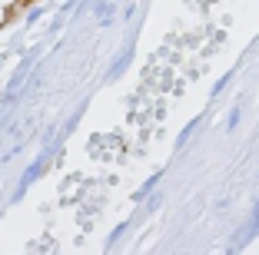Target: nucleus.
I'll return each instance as SVG.
<instances>
[{
  "label": "nucleus",
  "instance_id": "f257e3e1",
  "mask_svg": "<svg viewBox=\"0 0 259 255\" xmlns=\"http://www.w3.org/2000/svg\"><path fill=\"white\" fill-rule=\"evenodd\" d=\"M239 116H243V113H239V106H236V110L229 113V129H233V126H236V123H239Z\"/></svg>",
  "mask_w": 259,
  "mask_h": 255
}]
</instances>
